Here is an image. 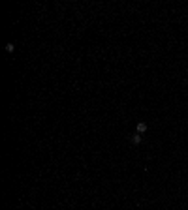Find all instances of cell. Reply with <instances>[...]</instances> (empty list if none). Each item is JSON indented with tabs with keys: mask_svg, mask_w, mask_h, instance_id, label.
Wrapping results in <instances>:
<instances>
[{
	"mask_svg": "<svg viewBox=\"0 0 188 210\" xmlns=\"http://www.w3.org/2000/svg\"><path fill=\"white\" fill-rule=\"evenodd\" d=\"M132 143H134V144H139V143H141V135H134V137H132Z\"/></svg>",
	"mask_w": 188,
	"mask_h": 210,
	"instance_id": "cell-2",
	"label": "cell"
},
{
	"mask_svg": "<svg viewBox=\"0 0 188 210\" xmlns=\"http://www.w3.org/2000/svg\"><path fill=\"white\" fill-rule=\"evenodd\" d=\"M145 131H147V124H145V122H139V124H137V133H145Z\"/></svg>",
	"mask_w": 188,
	"mask_h": 210,
	"instance_id": "cell-1",
	"label": "cell"
},
{
	"mask_svg": "<svg viewBox=\"0 0 188 210\" xmlns=\"http://www.w3.org/2000/svg\"><path fill=\"white\" fill-rule=\"evenodd\" d=\"M13 49H15V47H13V43H8V45H6V51H8V53H13Z\"/></svg>",
	"mask_w": 188,
	"mask_h": 210,
	"instance_id": "cell-3",
	"label": "cell"
}]
</instances>
